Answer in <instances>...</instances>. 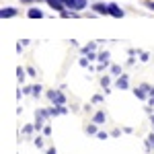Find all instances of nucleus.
Wrapping results in <instances>:
<instances>
[{
	"label": "nucleus",
	"instance_id": "obj_1",
	"mask_svg": "<svg viewBox=\"0 0 154 154\" xmlns=\"http://www.w3.org/2000/svg\"><path fill=\"white\" fill-rule=\"evenodd\" d=\"M45 97H48V101L51 105H66V101H68L62 91H54V88H49L48 93H45Z\"/></svg>",
	"mask_w": 154,
	"mask_h": 154
},
{
	"label": "nucleus",
	"instance_id": "obj_2",
	"mask_svg": "<svg viewBox=\"0 0 154 154\" xmlns=\"http://www.w3.org/2000/svg\"><path fill=\"white\" fill-rule=\"evenodd\" d=\"M62 4L68 8V11H84L88 6V0H62Z\"/></svg>",
	"mask_w": 154,
	"mask_h": 154
},
{
	"label": "nucleus",
	"instance_id": "obj_3",
	"mask_svg": "<svg viewBox=\"0 0 154 154\" xmlns=\"http://www.w3.org/2000/svg\"><path fill=\"white\" fill-rule=\"evenodd\" d=\"M91 8L95 11V14H103V17L109 14V4H107V2H93Z\"/></svg>",
	"mask_w": 154,
	"mask_h": 154
},
{
	"label": "nucleus",
	"instance_id": "obj_4",
	"mask_svg": "<svg viewBox=\"0 0 154 154\" xmlns=\"http://www.w3.org/2000/svg\"><path fill=\"white\" fill-rule=\"evenodd\" d=\"M115 86H117L119 91H128L130 88V74H121L115 78Z\"/></svg>",
	"mask_w": 154,
	"mask_h": 154
},
{
	"label": "nucleus",
	"instance_id": "obj_5",
	"mask_svg": "<svg viewBox=\"0 0 154 154\" xmlns=\"http://www.w3.org/2000/svg\"><path fill=\"white\" fill-rule=\"evenodd\" d=\"M109 17H113V19H123V17H125V11L119 8L115 2H109Z\"/></svg>",
	"mask_w": 154,
	"mask_h": 154
},
{
	"label": "nucleus",
	"instance_id": "obj_6",
	"mask_svg": "<svg viewBox=\"0 0 154 154\" xmlns=\"http://www.w3.org/2000/svg\"><path fill=\"white\" fill-rule=\"evenodd\" d=\"M48 111L51 117H58V115H66L68 113V107L66 105H51V107H48Z\"/></svg>",
	"mask_w": 154,
	"mask_h": 154
},
{
	"label": "nucleus",
	"instance_id": "obj_7",
	"mask_svg": "<svg viewBox=\"0 0 154 154\" xmlns=\"http://www.w3.org/2000/svg\"><path fill=\"white\" fill-rule=\"evenodd\" d=\"M17 14H19V11H17V8L6 6V8H2V11H0V19L4 21V19H12V17H17Z\"/></svg>",
	"mask_w": 154,
	"mask_h": 154
},
{
	"label": "nucleus",
	"instance_id": "obj_8",
	"mask_svg": "<svg viewBox=\"0 0 154 154\" xmlns=\"http://www.w3.org/2000/svg\"><path fill=\"white\" fill-rule=\"evenodd\" d=\"M48 2V6L49 8H54V11H58V12H64V11H68L64 4H62V0H45Z\"/></svg>",
	"mask_w": 154,
	"mask_h": 154
},
{
	"label": "nucleus",
	"instance_id": "obj_9",
	"mask_svg": "<svg viewBox=\"0 0 154 154\" xmlns=\"http://www.w3.org/2000/svg\"><path fill=\"white\" fill-rule=\"evenodd\" d=\"M144 148H146V152H154V131H150V134L146 136V140H144Z\"/></svg>",
	"mask_w": 154,
	"mask_h": 154
},
{
	"label": "nucleus",
	"instance_id": "obj_10",
	"mask_svg": "<svg viewBox=\"0 0 154 154\" xmlns=\"http://www.w3.org/2000/svg\"><path fill=\"white\" fill-rule=\"evenodd\" d=\"M27 17H29V19H43L45 14H43V11H39L37 6H33V8L27 11Z\"/></svg>",
	"mask_w": 154,
	"mask_h": 154
},
{
	"label": "nucleus",
	"instance_id": "obj_11",
	"mask_svg": "<svg viewBox=\"0 0 154 154\" xmlns=\"http://www.w3.org/2000/svg\"><path fill=\"white\" fill-rule=\"evenodd\" d=\"M93 121H95L97 125H103L107 121V115H105V111H95V115H93Z\"/></svg>",
	"mask_w": 154,
	"mask_h": 154
},
{
	"label": "nucleus",
	"instance_id": "obj_12",
	"mask_svg": "<svg viewBox=\"0 0 154 154\" xmlns=\"http://www.w3.org/2000/svg\"><path fill=\"white\" fill-rule=\"evenodd\" d=\"M109 74H111V76H115V78H117V76H121V74H123L121 64H111V66H109Z\"/></svg>",
	"mask_w": 154,
	"mask_h": 154
},
{
	"label": "nucleus",
	"instance_id": "obj_13",
	"mask_svg": "<svg viewBox=\"0 0 154 154\" xmlns=\"http://www.w3.org/2000/svg\"><path fill=\"white\" fill-rule=\"evenodd\" d=\"M134 95H136V99H140V101H148V97H150L142 86H136V88H134Z\"/></svg>",
	"mask_w": 154,
	"mask_h": 154
},
{
	"label": "nucleus",
	"instance_id": "obj_14",
	"mask_svg": "<svg viewBox=\"0 0 154 154\" xmlns=\"http://www.w3.org/2000/svg\"><path fill=\"white\" fill-rule=\"evenodd\" d=\"M27 76H29V74H27V68H21V66H19V68H17V78H19V82L23 84Z\"/></svg>",
	"mask_w": 154,
	"mask_h": 154
},
{
	"label": "nucleus",
	"instance_id": "obj_15",
	"mask_svg": "<svg viewBox=\"0 0 154 154\" xmlns=\"http://www.w3.org/2000/svg\"><path fill=\"white\" fill-rule=\"evenodd\" d=\"M86 134H88V136H97V134H99V125H97L95 121L86 125Z\"/></svg>",
	"mask_w": 154,
	"mask_h": 154
},
{
	"label": "nucleus",
	"instance_id": "obj_16",
	"mask_svg": "<svg viewBox=\"0 0 154 154\" xmlns=\"http://www.w3.org/2000/svg\"><path fill=\"white\" fill-rule=\"evenodd\" d=\"M97 43H99V41H91V43H86V48H82L80 51H82L84 56H86L88 51H95V49H97Z\"/></svg>",
	"mask_w": 154,
	"mask_h": 154
},
{
	"label": "nucleus",
	"instance_id": "obj_17",
	"mask_svg": "<svg viewBox=\"0 0 154 154\" xmlns=\"http://www.w3.org/2000/svg\"><path fill=\"white\" fill-rule=\"evenodd\" d=\"M33 131H35V123H27V125L23 128V131H21V134H23V136H31Z\"/></svg>",
	"mask_w": 154,
	"mask_h": 154
},
{
	"label": "nucleus",
	"instance_id": "obj_18",
	"mask_svg": "<svg viewBox=\"0 0 154 154\" xmlns=\"http://www.w3.org/2000/svg\"><path fill=\"white\" fill-rule=\"evenodd\" d=\"M43 138H45V136H37L35 140H33V144H35V148H39V150H43V146H45V144H43Z\"/></svg>",
	"mask_w": 154,
	"mask_h": 154
},
{
	"label": "nucleus",
	"instance_id": "obj_19",
	"mask_svg": "<svg viewBox=\"0 0 154 154\" xmlns=\"http://www.w3.org/2000/svg\"><path fill=\"white\" fill-rule=\"evenodd\" d=\"M41 93H43V86H41L39 82L33 84V97H35V99H39V95H41Z\"/></svg>",
	"mask_w": 154,
	"mask_h": 154
},
{
	"label": "nucleus",
	"instance_id": "obj_20",
	"mask_svg": "<svg viewBox=\"0 0 154 154\" xmlns=\"http://www.w3.org/2000/svg\"><path fill=\"white\" fill-rule=\"evenodd\" d=\"M103 99H105V95H99V93H97V95H93L91 103H93V105H99V103H103Z\"/></svg>",
	"mask_w": 154,
	"mask_h": 154
},
{
	"label": "nucleus",
	"instance_id": "obj_21",
	"mask_svg": "<svg viewBox=\"0 0 154 154\" xmlns=\"http://www.w3.org/2000/svg\"><path fill=\"white\" fill-rule=\"evenodd\" d=\"M109 58H111L109 51H101V54H99V62H107V64H109Z\"/></svg>",
	"mask_w": 154,
	"mask_h": 154
},
{
	"label": "nucleus",
	"instance_id": "obj_22",
	"mask_svg": "<svg viewBox=\"0 0 154 154\" xmlns=\"http://www.w3.org/2000/svg\"><path fill=\"white\" fill-rule=\"evenodd\" d=\"M101 86H103V88L111 86V76H103V78H101Z\"/></svg>",
	"mask_w": 154,
	"mask_h": 154
},
{
	"label": "nucleus",
	"instance_id": "obj_23",
	"mask_svg": "<svg viewBox=\"0 0 154 154\" xmlns=\"http://www.w3.org/2000/svg\"><path fill=\"white\" fill-rule=\"evenodd\" d=\"M109 136H111V134H107V131H103V130H99V134H97V138H99V140H107Z\"/></svg>",
	"mask_w": 154,
	"mask_h": 154
},
{
	"label": "nucleus",
	"instance_id": "obj_24",
	"mask_svg": "<svg viewBox=\"0 0 154 154\" xmlns=\"http://www.w3.org/2000/svg\"><path fill=\"white\" fill-rule=\"evenodd\" d=\"M123 134V130H119V128H115V130H111V138H119Z\"/></svg>",
	"mask_w": 154,
	"mask_h": 154
},
{
	"label": "nucleus",
	"instance_id": "obj_25",
	"mask_svg": "<svg viewBox=\"0 0 154 154\" xmlns=\"http://www.w3.org/2000/svg\"><path fill=\"white\" fill-rule=\"evenodd\" d=\"M86 58H88V62H93V60H99V54H95V51H88V54H86Z\"/></svg>",
	"mask_w": 154,
	"mask_h": 154
},
{
	"label": "nucleus",
	"instance_id": "obj_26",
	"mask_svg": "<svg viewBox=\"0 0 154 154\" xmlns=\"http://www.w3.org/2000/svg\"><path fill=\"white\" fill-rule=\"evenodd\" d=\"M78 64H80L82 68H88V66H91V62H88V58H82V60H78Z\"/></svg>",
	"mask_w": 154,
	"mask_h": 154
},
{
	"label": "nucleus",
	"instance_id": "obj_27",
	"mask_svg": "<svg viewBox=\"0 0 154 154\" xmlns=\"http://www.w3.org/2000/svg\"><path fill=\"white\" fill-rule=\"evenodd\" d=\"M148 60H150V54L148 51H142L140 54V62H148Z\"/></svg>",
	"mask_w": 154,
	"mask_h": 154
},
{
	"label": "nucleus",
	"instance_id": "obj_28",
	"mask_svg": "<svg viewBox=\"0 0 154 154\" xmlns=\"http://www.w3.org/2000/svg\"><path fill=\"white\" fill-rule=\"evenodd\" d=\"M41 134H43V136H45V138H49V136H51V128H49V125H45V128H43V131H41Z\"/></svg>",
	"mask_w": 154,
	"mask_h": 154
},
{
	"label": "nucleus",
	"instance_id": "obj_29",
	"mask_svg": "<svg viewBox=\"0 0 154 154\" xmlns=\"http://www.w3.org/2000/svg\"><path fill=\"white\" fill-rule=\"evenodd\" d=\"M140 86H142L144 91H146V93L150 95V91H152V86H150V84H148V82H142V84H140Z\"/></svg>",
	"mask_w": 154,
	"mask_h": 154
},
{
	"label": "nucleus",
	"instance_id": "obj_30",
	"mask_svg": "<svg viewBox=\"0 0 154 154\" xmlns=\"http://www.w3.org/2000/svg\"><path fill=\"white\" fill-rule=\"evenodd\" d=\"M45 154H58V150H56V146H49L48 150H45Z\"/></svg>",
	"mask_w": 154,
	"mask_h": 154
},
{
	"label": "nucleus",
	"instance_id": "obj_31",
	"mask_svg": "<svg viewBox=\"0 0 154 154\" xmlns=\"http://www.w3.org/2000/svg\"><path fill=\"white\" fill-rule=\"evenodd\" d=\"M123 130V134H134V128H130V125H125V128H121Z\"/></svg>",
	"mask_w": 154,
	"mask_h": 154
},
{
	"label": "nucleus",
	"instance_id": "obj_32",
	"mask_svg": "<svg viewBox=\"0 0 154 154\" xmlns=\"http://www.w3.org/2000/svg\"><path fill=\"white\" fill-rule=\"evenodd\" d=\"M27 74L33 78V76H35V68H31V66H29V68H27Z\"/></svg>",
	"mask_w": 154,
	"mask_h": 154
},
{
	"label": "nucleus",
	"instance_id": "obj_33",
	"mask_svg": "<svg viewBox=\"0 0 154 154\" xmlns=\"http://www.w3.org/2000/svg\"><path fill=\"white\" fill-rule=\"evenodd\" d=\"M146 6H148L150 11H154V0H146Z\"/></svg>",
	"mask_w": 154,
	"mask_h": 154
},
{
	"label": "nucleus",
	"instance_id": "obj_34",
	"mask_svg": "<svg viewBox=\"0 0 154 154\" xmlns=\"http://www.w3.org/2000/svg\"><path fill=\"white\" fill-rule=\"evenodd\" d=\"M136 64V58H128V62H125V66H134Z\"/></svg>",
	"mask_w": 154,
	"mask_h": 154
},
{
	"label": "nucleus",
	"instance_id": "obj_35",
	"mask_svg": "<svg viewBox=\"0 0 154 154\" xmlns=\"http://www.w3.org/2000/svg\"><path fill=\"white\" fill-rule=\"evenodd\" d=\"M19 43H21V45H23V48H25V45H29V43H31V41H29V39H21V41H19Z\"/></svg>",
	"mask_w": 154,
	"mask_h": 154
},
{
	"label": "nucleus",
	"instance_id": "obj_36",
	"mask_svg": "<svg viewBox=\"0 0 154 154\" xmlns=\"http://www.w3.org/2000/svg\"><path fill=\"white\" fill-rule=\"evenodd\" d=\"M146 103H148L150 107H154V97H148V101H146Z\"/></svg>",
	"mask_w": 154,
	"mask_h": 154
},
{
	"label": "nucleus",
	"instance_id": "obj_37",
	"mask_svg": "<svg viewBox=\"0 0 154 154\" xmlns=\"http://www.w3.org/2000/svg\"><path fill=\"white\" fill-rule=\"evenodd\" d=\"M150 123H152V131H154V113L150 115Z\"/></svg>",
	"mask_w": 154,
	"mask_h": 154
},
{
	"label": "nucleus",
	"instance_id": "obj_38",
	"mask_svg": "<svg viewBox=\"0 0 154 154\" xmlns=\"http://www.w3.org/2000/svg\"><path fill=\"white\" fill-rule=\"evenodd\" d=\"M150 97H154V86H152V91H150Z\"/></svg>",
	"mask_w": 154,
	"mask_h": 154
}]
</instances>
